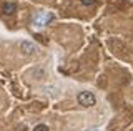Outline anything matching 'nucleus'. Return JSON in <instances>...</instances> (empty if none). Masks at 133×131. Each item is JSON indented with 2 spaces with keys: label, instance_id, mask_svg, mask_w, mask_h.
<instances>
[{
  "label": "nucleus",
  "instance_id": "nucleus-6",
  "mask_svg": "<svg viewBox=\"0 0 133 131\" xmlns=\"http://www.w3.org/2000/svg\"><path fill=\"white\" fill-rule=\"evenodd\" d=\"M95 2H97V0H82V3H83V5H93Z\"/></svg>",
  "mask_w": 133,
  "mask_h": 131
},
{
  "label": "nucleus",
  "instance_id": "nucleus-4",
  "mask_svg": "<svg viewBox=\"0 0 133 131\" xmlns=\"http://www.w3.org/2000/svg\"><path fill=\"white\" fill-rule=\"evenodd\" d=\"M20 48L27 53V55H30V53H35L37 52V47L33 43H30V42H22V45H20Z\"/></svg>",
  "mask_w": 133,
  "mask_h": 131
},
{
  "label": "nucleus",
  "instance_id": "nucleus-2",
  "mask_svg": "<svg viewBox=\"0 0 133 131\" xmlns=\"http://www.w3.org/2000/svg\"><path fill=\"white\" fill-rule=\"evenodd\" d=\"M52 18H53L52 13H48V12H40V13L33 18V23H35L37 27H45V25H48V22Z\"/></svg>",
  "mask_w": 133,
  "mask_h": 131
},
{
  "label": "nucleus",
  "instance_id": "nucleus-1",
  "mask_svg": "<svg viewBox=\"0 0 133 131\" xmlns=\"http://www.w3.org/2000/svg\"><path fill=\"white\" fill-rule=\"evenodd\" d=\"M78 103L82 106H93L97 103V98L91 91H82L80 95H78Z\"/></svg>",
  "mask_w": 133,
  "mask_h": 131
},
{
  "label": "nucleus",
  "instance_id": "nucleus-5",
  "mask_svg": "<svg viewBox=\"0 0 133 131\" xmlns=\"http://www.w3.org/2000/svg\"><path fill=\"white\" fill-rule=\"evenodd\" d=\"M33 131H50V129H48L47 125H43V123H42V125H37L35 128H33Z\"/></svg>",
  "mask_w": 133,
  "mask_h": 131
},
{
  "label": "nucleus",
  "instance_id": "nucleus-3",
  "mask_svg": "<svg viewBox=\"0 0 133 131\" xmlns=\"http://www.w3.org/2000/svg\"><path fill=\"white\" fill-rule=\"evenodd\" d=\"M15 10H17V5L14 2H5L3 3V7H2V12L5 15H12V13H15Z\"/></svg>",
  "mask_w": 133,
  "mask_h": 131
}]
</instances>
